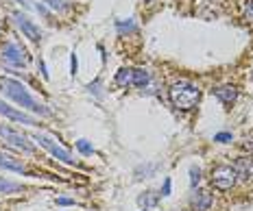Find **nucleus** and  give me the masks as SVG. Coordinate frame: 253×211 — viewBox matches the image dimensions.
Wrapping results in <instances>:
<instances>
[{
    "label": "nucleus",
    "instance_id": "obj_17",
    "mask_svg": "<svg viewBox=\"0 0 253 211\" xmlns=\"http://www.w3.org/2000/svg\"><path fill=\"white\" fill-rule=\"evenodd\" d=\"M155 170H157L155 163H151V166H140L138 170H135V178H149Z\"/></svg>",
    "mask_w": 253,
    "mask_h": 211
},
{
    "label": "nucleus",
    "instance_id": "obj_11",
    "mask_svg": "<svg viewBox=\"0 0 253 211\" xmlns=\"http://www.w3.org/2000/svg\"><path fill=\"white\" fill-rule=\"evenodd\" d=\"M214 96L220 100V103L225 105H231L236 100V96H238V92H236L234 85H223V87H216L214 89Z\"/></svg>",
    "mask_w": 253,
    "mask_h": 211
},
{
    "label": "nucleus",
    "instance_id": "obj_27",
    "mask_svg": "<svg viewBox=\"0 0 253 211\" xmlns=\"http://www.w3.org/2000/svg\"><path fill=\"white\" fill-rule=\"evenodd\" d=\"M245 148H247V150H253V140H247V141H245Z\"/></svg>",
    "mask_w": 253,
    "mask_h": 211
},
{
    "label": "nucleus",
    "instance_id": "obj_20",
    "mask_svg": "<svg viewBox=\"0 0 253 211\" xmlns=\"http://www.w3.org/2000/svg\"><path fill=\"white\" fill-rule=\"evenodd\" d=\"M77 148H79V152H81V155H92V152H94L92 144H89V141H85V140H79V141H77Z\"/></svg>",
    "mask_w": 253,
    "mask_h": 211
},
{
    "label": "nucleus",
    "instance_id": "obj_16",
    "mask_svg": "<svg viewBox=\"0 0 253 211\" xmlns=\"http://www.w3.org/2000/svg\"><path fill=\"white\" fill-rule=\"evenodd\" d=\"M149 81H151V76H149V72L146 70H133V85L135 87L149 85Z\"/></svg>",
    "mask_w": 253,
    "mask_h": 211
},
{
    "label": "nucleus",
    "instance_id": "obj_7",
    "mask_svg": "<svg viewBox=\"0 0 253 211\" xmlns=\"http://www.w3.org/2000/svg\"><path fill=\"white\" fill-rule=\"evenodd\" d=\"M0 115H4V118L13 120V122L29 124V126H35V124H38V122H35L33 115H29V113H24V111H18V109L9 107V105L4 103V100H0Z\"/></svg>",
    "mask_w": 253,
    "mask_h": 211
},
{
    "label": "nucleus",
    "instance_id": "obj_8",
    "mask_svg": "<svg viewBox=\"0 0 253 211\" xmlns=\"http://www.w3.org/2000/svg\"><path fill=\"white\" fill-rule=\"evenodd\" d=\"M2 57H4V61H9L11 66H24L26 59H24V50L20 48L18 44H13V41H9V44H4V48H2Z\"/></svg>",
    "mask_w": 253,
    "mask_h": 211
},
{
    "label": "nucleus",
    "instance_id": "obj_10",
    "mask_svg": "<svg viewBox=\"0 0 253 211\" xmlns=\"http://www.w3.org/2000/svg\"><path fill=\"white\" fill-rule=\"evenodd\" d=\"M0 170H9V172H24V163H20L15 157L11 155H4V152H0Z\"/></svg>",
    "mask_w": 253,
    "mask_h": 211
},
{
    "label": "nucleus",
    "instance_id": "obj_26",
    "mask_svg": "<svg viewBox=\"0 0 253 211\" xmlns=\"http://www.w3.org/2000/svg\"><path fill=\"white\" fill-rule=\"evenodd\" d=\"M72 203H75L72 198H59V200H57V205H61V207H66V205H72Z\"/></svg>",
    "mask_w": 253,
    "mask_h": 211
},
{
    "label": "nucleus",
    "instance_id": "obj_1",
    "mask_svg": "<svg viewBox=\"0 0 253 211\" xmlns=\"http://www.w3.org/2000/svg\"><path fill=\"white\" fill-rule=\"evenodd\" d=\"M0 87H2V92L7 94L11 100H15L20 107L29 109V111H33V113H40V115H48V109H46L44 105H40L38 100L31 96L22 83L13 81V78H2V81H0Z\"/></svg>",
    "mask_w": 253,
    "mask_h": 211
},
{
    "label": "nucleus",
    "instance_id": "obj_14",
    "mask_svg": "<svg viewBox=\"0 0 253 211\" xmlns=\"http://www.w3.org/2000/svg\"><path fill=\"white\" fill-rule=\"evenodd\" d=\"M116 83L118 85H133V70H118V74H116Z\"/></svg>",
    "mask_w": 253,
    "mask_h": 211
},
{
    "label": "nucleus",
    "instance_id": "obj_15",
    "mask_svg": "<svg viewBox=\"0 0 253 211\" xmlns=\"http://www.w3.org/2000/svg\"><path fill=\"white\" fill-rule=\"evenodd\" d=\"M22 185L20 183H13V181H7V178L0 176V194H13V192H20Z\"/></svg>",
    "mask_w": 253,
    "mask_h": 211
},
{
    "label": "nucleus",
    "instance_id": "obj_22",
    "mask_svg": "<svg viewBox=\"0 0 253 211\" xmlns=\"http://www.w3.org/2000/svg\"><path fill=\"white\" fill-rule=\"evenodd\" d=\"M214 141H220V144H227V141H231V133H216L214 135Z\"/></svg>",
    "mask_w": 253,
    "mask_h": 211
},
{
    "label": "nucleus",
    "instance_id": "obj_6",
    "mask_svg": "<svg viewBox=\"0 0 253 211\" xmlns=\"http://www.w3.org/2000/svg\"><path fill=\"white\" fill-rule=\"evenodd\" d=\"M13 18H15V24L20 26V31H22L26 37L33 41V44H40L42 41V31L38 29V24H35L31 18H26L24 13H20V11H15Z\"/></svg>",
    "mask_w": 253,
    "mask_h": 211
},
{
    "label": "nucleus",
    "instance_id": "obj_25",
    "mask_svg": "<svg viewBox=\"0 0 253 211\" xmlns=\"http://www.w3.org/2000/svg\"><path fill=\"white\" fill-rule=\"evenodd\" d=\"M77 66H79V63H77V55H72L70 57V70H72V74H77Z\"/></svg>",
    "mask_w": 253,
    "mask_h": 211
},
{
    "label": "nucleus",
    "instance_id": "obj_9",
    "mask_svg": "<svg viewBox=\"0 0 253 211\" xmlns=\"http://www.w3.org/2000/svg\"><path fill=\"white\" fill-rule=\"evenodd\" d=\"M234 170L238 174L240 181H251L253 178V159L251 157H240V159L234 163Z\"/></svg>",
    "mask_w": 253,
    "mask_h": 211
},
{
    "label": "nucleus",
    "instance_id": "obj_18",
    "mask_svg": "<svg viewBox=\"0 0 253 211\" xmlns=\"http://www.w3.org/2000/svg\"><path fill=\"white\" fill-rule=\"evenodd\" d=\"M42 2H46L55 11H66L68 9V0H42Z\"/></svg>",
    "mask_w": 253,
    "mask_h": 211
},
{
    "label": "nucleus",
    "instance_id": "obj_4",
    "mask_svg": "<svg viewBox=\"0 0 253 211\" xmlns=\"http://www.w3.org/2000/svg\"><path fill=\"white\" fill-rule=\"evenodd\" d=\"M33 140L38 141L40 146H44V148L48 150L52 157H57V159H59V161L68 163V166H72V163H75V159H72V155H70V152H68L66 148H63V146L57 144V141L52 140V137L44 135V133H35V135H33Z\"/></svg>",
    "mask_w": 253,
    "mask_h": 211
},
{
    "label": "nucleus",
    "instance_id": "obj_13",
    "mask_svg": "<svg viewBox=\"0 0 253 211\" xmlns=\"http://www.w3.org/2000/svg\"><path fill=\"white\" fill-rule=\"evenodd\" d=\"M138 205L142 209H151V207H155L157 205V194L155 192H144L142 196L138 198Z\"/></svg>",
    "mask_w": 253,
    "mask_h": 211
},
{
    "label": "nucleus",
    "instance_id": "obj_21",
    "mask_svg": "<svg viewBox=\"0 0 253 211\" xmlns=\"http://www.w3.org/2000/svg\"><path fill=\"white\" fill-rule=\"evenodd\" d=\"M118 31L120 33H131V31H135V24L131 22V20H126V22H118Z\"/></svg>",
    "mask_w": 253,
    "mask_h": 211
},
{
    "label": "nucleus",
    "instance_id": "obj_12",
    "mask_svg": "<svg viewBox=\"0 0 253 211\" xmlns=\"http://www.w3.org/2000/svg\"><path fill=\"white\" fill-rule=\"evenodd\" d=\"M192 205H194V209L197 211H208L210 205H212V196L205 194V192H197L194 194V198H192Z\"/></svg>",
    "mask_w": 253,
    "mask_h": 211
},
{
    "label": "nucleus",
    "instance_id": "obj_19",
    "mask_svg": "<svg viewBox=\"0 0 253 211\" xmlns=\"http://www.w3.org/2000/svg\"><path fill=\"white\" fill-rule=\"evenodd\" d=\"M199 181H201V170H199L197 166H192V168H190V185L197 187Z\"/></svg>",
    "mask_w": 253,
    "mask_h": 211
},
{
    "label": "nucleus",
    "instance_id": "obj_2",
    "mask_svg": "<svg viewBox=\"0 0 253 211\" xmlns=\"http://www.w3.org/2000/svg\"><path fill=\"white\" fill-rule=\"evenodd\" d=\"M168 96H170V103L175 105L177 109L188 111V109L197 107L199 98H201V89L197 85H192V83H188V81H177L170 85V89H168Z\"/></svg>",
    "mask_w": 253,
    "mask_h": 211
},
{
    "label": "nucleus",
    "instance_id": "obj_23",
    "mask_svg": "<svg viewBox=\"0 0 253 211\" xmlns=\"http://www.w3.org/2000/svg\"><path fill=\"white\" fill-rule=\"evenodd\" d=\"M245 15H247V20H253V0H247Z\"/></svg>",
    "mask_w": 253,
    "mask_h": 211
},
{
    "label": "nucleus",
    "instance_id": "obj_3",
    "mask_svg": "<svg viewBox=\"0 0 253 211\" xmlns=\"http://www.w3.org/2000/svg\"><path fill=\"white\" fill-rule=\"evenodd\" d=\"M236 181H238V174H236L234 166H227V163H220V166H216L212 170V185L216 189H220V192H227L236 185Z\"/></svg>",
    "mask_w": 253,
    "mask_h": 211
},
{
    "label": "nucleus",
    "instance_id": "obj_28",
    "mask_svg": "<svg viewBox=\"0 0 253 211\" xmlns=\"http://www.w3.org/2000/svg\"><path fill=\"white\" fill-rule=\"evenodd\" d=\"M18 2H22L24 7H29V2H31V0H18Z\"/></svg>",
    "mask_w": 253,
    "mask_h": 211
},
{
    "label": "nucleus",
    "instance_id": "obj_5",
    "mask_svg": "<svg viewBox=\"0 0 253 211\" xmlns=\"http://www.w3.org/2000/svg\"><path fill=\"white\" fill-rule=\"evenodd\" d=\"M0 135H2V140L7 141L9 146H13V148H18V150H24V152H33V144H31L29 140L22 135V133H18V131H13V129H9V126H2L0 124Z\"/></svg>",
    "mask_w": 253,
    "mask_h": 211
},
{
    "label": "nucleus",
    "instance_id": "obj_24",
    "mask_svg": "<svg viewBox=\"0 0 253 211\" xmlns=\"http://www.w3.org/2000/svg\"><path fill=\"white\" fill-rule=\"evenodd\" d=\"M170 178H164V187H162V196H170Z\"/></svg>",
    "mask_w": 253,
    "mask_h": 211
}]
</instances>
